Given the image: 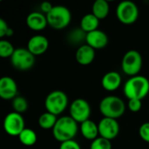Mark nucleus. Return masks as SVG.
<instances>
[{
  "label": "nucleus",
  "instance_id": "obj_31",
  "mask_svg": "<svg viewBox=\"0 0 149 149\" xmlns=\"http://www.w3.org/2000/svg\"><path fill=\"white\" fill-rule=\"evenodd\" d=\"M53 8V5L49 3V2H43L40 5V10L43 13H45V15H47Z\"/></svg>",
  "mask_w": 149,
  "mask_h": 149
},
{
  "label": "nucleus",
  "instance_id": "obj_10",
  "mask_svg": "<svg viewBox=\"0 0 149 149\" xmlns=\"http://www.w3.org/2000/svg\"><path fill=\"white\" fill-rule=\"evenodd\" d=\"M24 128V120L22 114L12 112L5 116L3 120V129L7 134L18 137Z\"/></svg>",
  "mask_w": 149,
  "mask_h": 149
},
{
  "label": "nucleus",
  "instance_id": "obj_16",
  "mask_svg": "<svg viewBox=\"0 0 149 149\" xmlns=\"http://www.w3.org/2000/svg\"><path fill=\"white\" fill-rule=\"evenodd\" d=\"M75 58L81 65H88L93 63L95 58V50L88 45H81L76 51Z\"/></svg>",
  "mask_w": 149,
  "mask_h": 149
},
{
  "label": "nucleus",
  "instance_id": "obj_3",
  "mask_svg": "<svg viewBox=\"0 0 149 149\" xmlns=\"http://www.w3.org/2000/svg\"><path fill=\"white\" fill-rule=\"evenodd\" d=\"M100 111L105 118L117 120L124 114L126 105L120 98L110 95L102 99L100 103Z\"/></svg>",
  "mask_w": 149,
  "mask_h": 149
},
{
  "label": "nucleus",
  "instance_id": "obj_19",
  "mask_svg": "<svg viewBox=\"0 0 149 149\" xmlns=\"http://www.w3.org/2000/svg\"><path fill=\"white\" fill-rule=\"evenodd\" d=\"M100 25V19L97 18L93 13L86 14L80 20V28L86 32L89 33L91 31L98 30Z\"/></svg>",
  "mask_w": 149,
  "mask_h": 149
},
{
  "label": "nucleus",
  "instance_id": "obj_1",
  "mask_svg": "<svg viewBox=\"0 0 149 149\" xmlns=\"http://www.w3.org/2000/svg\"><path fill=\"white\" fill-rule=\"evenodd\" d=\"M79 130L78 123L71 116H63L58 119L52 129L55 140L60 143L73 140Z\"/></svg>",
  "mask_w": 149,
  "mask_h": 149
},
{
  "label": "nucleus",
  "instance_id": "obj_25",
  "mask_svg": "<svg viewBox=\"0 0 149 149\" xmlns=\"http://www.w3.org/2000/svg\"><path fill=\"white\" fill-rule=\"evenodd\" d=\"M15 48L10 42L5 39H1L0 41V56L3 58H11L15 52Z\"/></svg>",
  "mask_w": 149,
  "mask_h": 149
},
{
  "label": "nucleus",
  "instance_id": "obj_8",
  "mask_svg": "<svg viewBox=\"0 0 149 149\" xmlns=\"http://www.w3.org/2000/svg\"><path fill=\"white\" fill-rule=\"evenodd\" d=\"M35 60V56L27 48H17L10 58L11 65L19 71L30 70Z\"/></svg>",
  "mask_w": 149,
  "mask_h": 149
},
{
  "label": "nucleus",
  "instance_id": "obj_13",
  "mask_svg": "<svg viewBox=\"0 0 149 149\" xmlns=\"http://www.w3.org/2000/svg\"><path fill=\"white\" fill-rule=\"evenodd\" d=\"M49 47V41L43 35H35L31 37L27 45V49L34 55H41L45 53Z\"/></svg>",
  "mask_w": 149,
  "mask_h": 149
},
{
  "label": "nucleus",
  "instance_id": "obj_14",
  "mask_svg": "<svg viewBox=\"0 0 149 149\" xmlns=\"http://www.w3.org/2000/svg\"><path fill=\"white\" fill-rule=\"evenodd\" d=\"M86 45H88L94 50L103 49L108 44V37L104 31L98 29L86 34Z\"/></svg>",
  "mask_w": 149,
  "mask_h": 149
},
{
  "label": "nucleus",
  "instance_id": "obj_24",
  "mask_svg": "<svg viewBox=\"0 0 149 149\" xmlns=\"http://www.w3.org/2000/svg\"><path fill=\"white\" fill-rule=\"evenodd\" d=\"M29 107L28 101L23 96H17L12 100V108L17 113H24Z\"/></svg>",
  "mask_w": 149,
  "mask_h": 149
},
{
  "label": "nucleus",
  "instance_id": "obj_18",
  "mask_svg": "<svg viewBox=\"0 0 149 149\" xmlns=\"http://www.w3.org/2000/svg\"><path fill=\"white\" fill-rule=\"evenodd\" d=\"M79 129H80V133L82 136L86 138V140H89L92 141L97 139L98 135L100 134L98 125L91 120H86L83 123H81Z\"/></svg>",
  "mask_w": 149,
  "mask_h": 149
},
{
  "label": "nucleus",
  "instance_id": "obj_12",
  "mask_svg": "<svg viewBox=\"0 0 149 149\" xmlns=\"http://www.w3.org/2000/svg\"><path fill=\"white\" fill-rule=\"evenodd\" d=\"M17 96V85L16 81L9 77L4 76L0 79V97L5 100H12Z\"/></svg>",
  "mask_w": 149,
  "mask_h": 149
},
{
  "label": "nucleus",
  "instance_id": "obj_6",
  "mask_svg": "<svg viewBox=\"0 0 149 149\" xmlns=\"http://www.w3.org/2000/svg\"><path fill=\"white\" fill-rule=\"evenodd\" d=\"M141 54L136 50H130L125 53L121 61V69L128 76H137L142 67Z\"/></svg>",
  "mask_w": 149,
  "mask_h": 149
},
{
  "label": "nucleus",
  "instance_id": "obj_29",
  "mask_svg": "<svg viewBox=\"0 0 149 149\" xmlns=\"http://www.w3.org/2000/svg\"><path fill=\"white\" fill-rule=\"evenodd\" d=\"M128 108L131 112L133 113H138L141 109V107H142V103H141V100H136V99H134V100H128Z\"/></svg>",
  "mask_w": 149,
  "mask_h": 149
},
{
  "label": "nucleus",
  "instance_id": "obj_23",
  "mask_svg": "<svg viewBox=\"0 0 149 149\" xmlns=\"http://www.w3.org/2000/svg\"><path fill=\"white\" fill-rule=\"evenodd\" d=\"M86 34L87 33H86L80 27L74 29L68 34V41L72 45L81 44L83 41H86Z\"/></svg>",
  "mask_w": 149,
  "mask_h": 149
},
{
  "label": "nucleus",
  "instance_id": "obj_7",
  "mask_svg": "<svg viewBox=\"0 0 149 149\" xmlns=\"http://www.w3.org/2000/svg\"><path fill=\"white\" fill-rule=\"evenodd\" d=\"M116 16L124 24H132L139 17V8L132 1L120 2L116 8Z\"/></svg>",
  "mask_w": 149,
  "mask_h": 149
},
{
  "label": "nucleus",
  "instance_id": "obj_26",
  "mask_svg": "<svg viewBox=\"0 0 149 149\" xmlns=\"http://www.w3.org/2000/svg\"><path fill=\"white\" fill-rule=\"evenodd\" d=\"M90 149H112V143L111 141L100 136L92 141Z\"/></svg>",
  "mask_w": 149,
  "mask_h": 149
},
{
  "label": "nucleus",
  "instance_id": "obj_11",
  "mask_svg": "<svg viewBox=\"0 0 149 149\" xmlns=\"http://www.w3.org/2000/svg\"><path fill=\"white\" fill-rule=\"evenodd\" d=\"M98 127L100 137L109 141L115 139L120 133V124L115 119L104 117L98 124Z\"/></svg>",
  "mask_w": 149,
  "mask_h": 149
},
{
  "label": "nucleus",
  "instance_id": "obj_30",
  "mask_svg": "<svg viewBox=\"0 0 149 149\" xmlns=\"http://www.w3.org/2000/svg\"><path fill=\"white\" fill-rule=\"evenodd\" d=\"M59 149H81V148L77 141H75L74 140H71L60 143Z\"/></svg>",
  "mask_w": 149,
  "mask_h": 149
},
{
  "label": "nucleus",
  "instance_id": "obj_5",
  "mask_svg": "<svg viewBox=\"0 0 149 149\" xmlns=\"http://www.w3.org/2000/svg\"><path fill=\"white\" fill-rule=\"evenodd\" d=\"M68 105L67 95L60 90L51 92L45 98V107L46 112H49L56 116L62 113Z\"/></svg>",
  "mask_w": 149,
  "mask_h": 149
},
{
  "label": "nucleus",
  "instance_id": "obj_28",
  "mask_svg": "<svg viewBox=\"0 0 149 149\" xmlns=\"http://www.w3.org/2000/svg\"><path fill=\"white\" fill-rule=\"evenodd\" d=\"M139 134L144 141L149 143V122L143 123L140 127Z\"/></svg>",
  "mask_w": 149,
  "mask_h": 149
},
{
  "label": "nucleus",
  "instance_id": "obj_27",
  "mask_svg": "<svg viewBox=\"0 0 149 149\" xmlns=\"http://www.w3.org/2000/svg\"><path fill=\"white\" fill-rule=\"evenodd\" d=\"M14 34V31L9 27L8 24L3 18H0V38L11 37Z\"/></svg>",
  "mask_w": 149,
  "mask_h": 149
},
{
  "label": "nucleus",
  "instance_id": "obj_20",
  "mask_svg": "<svg viewBox=\"0 0 149 149\" xmlns=\"http://www.w3.org/2000/svg\"><path fill=\"white\" fill-rule=\"evenodd\" d=\"M109 3L106 0H96L93 4V14L100 19H104L107 17L108 13H109Z\"/></svg>",
  "mask_w": 149,
  "mask_h": 149
},
{
  "label": "nucleus",
  "instance_id": "obj_17",
  "mask_svg": "<svg viewBox=\"0 0 149 149\" xmlns=\"http://www.w3.org/2000/svg\"><path fill=\"white\" fill-rule=\"evenodd\" d=\"M121 81L122 79L120 74L117 72L112 71L107 72L103 76L101 79V86L105 90L108 92H113L120 87Z\"/></svg>",
  "mask_w": 149,
  "mask_h": 149
},
{
  "label": "nucleus",
  "instance_id": "obj_2",
  "mask_svg": "<svg viewBox=\"0 0 149 149\" xmlns=\"http://www.w3.org/2000/svg\"><path fill=\"white\" fill-rule=\"evenodd\" d=\"M149 93V80L144 76L131 77L124 85V94L128 100H142Z\"/></svg>",
  "mask_w": 149,
  "mask_h": 149
},
{
  "label": "nucleus",
  "instance_id": "obj_22",
  "mask_svg": "<svg viewBox=\"0 0 149 149\" xmlns=\"http://www.w3.org/2000/svg\"><path fill=\"white\" fill-rule=\"evenodd\" d=\"M18 139L23 145L26 147H31L37 142V134L32 129L24 128L18 135Z\"/></svg>",
  "mask_w": 149,
  "mask_h": 149
},
{
  "label": "nucleus",
  "instance_id": "obj_21",
  "mask_svg": "<svg viewBox=\"0 0 149 149\" xmlns=\"http://www.w3.org/2000/svg\"><path fill=\"white\" fill-rule=\"evenodd\" d=\"M58 120V118L56 115L49 113V112H45L44 113H42L39 118H38V126L43 128V129H53L54 126L56 125Z\"/></svg>",
  "mask_w": 149,
  "mask_h": 149
},
{
  "label": "nucleus",
  "instance_id": "obj_9",
  "mask_svg": "<svg viewBox=\"0 0 149 149\" xmlns=\"http://www.w3.org/2000/svg\"><path fill=\"white\" fill-rule=\"evenodd\" d=\"M91 115V107L84 99L74 100L70 106V116L77 122L83 123L88 120Z\"/></svg>",
  "mask_w": 149,
  "mask_h": 149
},
{
  "label": "nucleus",
  "instance_id": "obj_15",
  "mask_svg": "<svg viewBox=\"0 0 149 149\" xmlns=\"http://www.w3.org/2000/svg\"><path fill=\"white\" fill-rule=\"evenodd\" d=\"M26 24L32 31H43L48 24L46 15H44L38 11L31 12L26 17Z\"/></svg>",
  "mask_w": 149,
  "mask_h": 149
},
{
  "label": "nucleus",
  "instance_id": "obj_4",
  "mask_svg": "<svg viewBox=\"0 0 149 149\" xmlns=\"http://www.w3.org/2000/svg\"><path fill=\"white\" fill-rule=\"evenodd\" d=\"M48 24L54 30H63L69 25L72 20L70 10L64 5H55L46 15Z\"/></svg>",
  "mask_w": 149,
  "mask_h": 149
}]
</instances>
